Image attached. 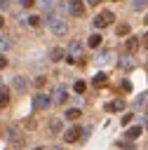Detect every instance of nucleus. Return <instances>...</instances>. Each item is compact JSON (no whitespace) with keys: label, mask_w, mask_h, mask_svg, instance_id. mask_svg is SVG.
<instances>
[{"label":"nucleus","mask_w":148,"mask_h":150,"mask_svg":"<svg viewBox=\"0 0 148 150\" xmlns=\"http://www.w3.org/2000/svg\"><path fill=\"white\" fill-rule=\"evenodd\" d=\"M66 9H68L70 16H85V9L87 7H85V0H68V7Z\"/></svg>","instance_id":"obj_6"},{"label":"nucleus","mask_w":148,"mask_h":150,"mask_svg":"<svg viewBox=\"0 0 148 150\" xmlns=\"http://www.w3.org/2000/svg\"><path fill=\"white\" fill-rule=\"evenodd\" d=\"M40 21H42L40 16H28V19H26V23H28V26H40Z\"/></svg>","instance_id":"obj_24"},{"label":"nucleus","mask_w":148,"mask_h":150,"mask_svg":"<svg viewBox=\"0 0 148 150\" xmlns=\"http://www.w3.org/2000/svg\"><path fill=\"white\" fill-rule=\"evenodd\" d=\"M141 47V42H139V38H127V42H125V49L132 54V52H136Z\"/></svg>","instance_id":"obj_15"},{"label":"nucleus","mask_w":148,"mask_h":150,"mask_svg":"<svg viewBox=\"0 0 148 150\" xmlns=\"http://www.w3.org/2000/svg\"><path fill=\"white\" fill-rule=\"evenodd\" d=\"M125 105H127V103H125L122 98H117V101L106 103V110H108V112H115V110H125Z\"/></svg>","instance_id":"obj_14"},{"label":"nucleus","mask_w":148,"mask_h":150,"mask_svg":"<svg viewBox=\"0 0 148 150\" xmlns=\"http://www.w3.org/2000/svg\"><path fill=\"white\" fill-rule=\"evenodd\" d=\"M101 40H103V38H101L99 33H94V35H89V38H87V45L96 49V47H101Z\"/></svg>","instance_id":"obj_17"},{"label":"nucleus","mask_w":148,"mask_h":150,"mask_svg":"<svg viewBox=\"0 0 148 150\" xmlns=\"http://www.w3.org/2000/svg\"><path fill=\"white\" fill-rule=\"evenodd\" d=\"M148 108V91H141L134 98V110H146Z\"/></svg>","instance_id":"obj_11"},{"label":"nucleus","mask_w":148,"mask_h":150,"mask_svg":"<svg viewBox=\"0 0 148 150\" xmlns=\"http://www.w3.org/2000/svg\"><path fill=\"white\" fill-rule=\"evenodd\" d=\"M80 134H82V127H70V129H66L63 131V141L66 143H75V141H80Z\"/></svg>","instance_id":"obj_8"},{"label":"nucleus","mask_w":148,"mask_h":150,"mask_svg":"<svg viewBox=\"0 0 148 150\" xmlns=\"http://www.w3.org/2000/svg\"><path fill=\"white\" fill-rule=\"evenodd\" d=\"M82 52H85V45H82L80 40H70L68 52H66V61H68V63H75V61L82 56Z\"/></svg>","instance_id":"obj_2"},{"label":"nucleus","mask_w":148,"mask_h":150,"mask_svg":"<svg viewBox=\"0 0 148 150\" xmlns=\"http://www.w3.org/2000/svg\"><path fill=\"white\" fill-rule=\"evenodd\" d=\"M141 131H143V129H141V127L136 124V127H129V129L125 131V136H127L129 141H134V138H139V136H141Z\"/></svg>","instance_id":"obj_16"},{"label":"nucleus","mask_w":148,"mask_h":150,"mask_svg":"<svg viewBox=\"0 0 148 150\" xmlns=\"http://www.w3.org/2000/svg\"><path fill=\"white\" fill-rule=\"evenodd\" d=\"M80 110L78 108H70V110H66V120H70V122H75V120H80Z\"/></svg>","instance_id":"obj_20"},{"label":"nucleus","mask_w":148,"mask_h":150,"mask_svg":"<svg viewBox=\"0 0 148 150\" xmlns=\"http://www.w3.org/2000/svg\"><path fill=\"white\" fill-rule=\"evenodd\" d=\"M132 122V115H122V124H129Z\"/></svg>","instance_id":"obj_30"},{"label":"nucleus","mask_w":148,"mask_h":150,"mask_svg":"<svg viewBox=\"0 0 148 150\" xmlns=\"http://www.w3.org/2000/svg\"><path fill=\"white\" fill-rule=\"evenodd\" d=\"M117 66H120L122 70H129V68L134 66V61H132V56H120V61H117Z\"/></svg>","instance_id":"obj_18"},{"label":"nucleus","mask_w":148,"mask_h":150,"mask_svg":"<svg viewBox=\"0 0 148 150\" xmlns=\"http://www.w3.org/2000/svg\"><path fill=\"white\" fill-rule=\"evenodd\" d=\"M115 33H117L120 38H125V35H129V23H120V26L115 28Z\"/></svg>","instance_id":"obj_22"},{"label":"nucleus","mask_w":148,"mask_h":150,"mask_svg":"<svg viewBox=\"0 0 148 150\" xmlns=\"http://www.w3.org/2000/svg\"><path fill=\"white\" fill-rule=\"evenodd\" d=\"M106 82H108V75H106V73H96V75H94V80H92V84H94V87H101V84H106Z\"/></svg>","instance_id":"obj_19"},{"label":"nucleus","mask_w":148,"mask_h":150,"mask_svg":"<svg viewBox=\"0 0 148 150\" xmlns=\"http://www.w3.org/2000/svg\"><path fill=\"white\" fill-rule=\"evenodd\" d=\"M108 56H110V52H108V49H103V52L96 56V61H108Z\"/></svg>","instance_id":"obj_26"},{"label":"nucleus","mask_w":148,"mask_h":150,"mask_svg":"<svg viewBox=\"0 0 148 150\" xmlns=\"http://www.w3.org/2000/svg\"><path fill=\"white\" fill-rule=\"evenodd\" d=\"M141 45H143V47H148V33H146V35L141 38Z\"/></svg>","instance_id":"obj_33"},{"label":"nucleus","mask_w":148,"mask_h":150,"mask_svg":"<svg viewBox=\"0 0 148 150\" xmlns=\"http://www.w3.org/2000/svg\"><path fill=\"white\" fill-rule=\"evenodd\" d=\"M52 105V98H49V94H35L33 96V110H47Z\"/></svg>","instance_id":"obj_5"},{"label":"nucleus","mask_w":148,"mask_h":150,"mask_svg":"<svg viewBox=\"0 0 148 150\" xmlns=\"http://www.w3.org/2000/svg\"><path fill=\"white\" fill-rule=\"evenodd\" d=\"M117 148H122V150H134V143H129V141H120Z\"/></svg>","instance_id":"obj_25"},{"label":"nucleus","mask_w":148,"mask_h":150,"mask_svg":"<svg viewBox=\"0 0 148 150\" xmlns=\"http://www.w3.org/2000/svg\"><path fill=\"white\" fill-rule=\"evenodd\" d=\"M115 21V14L110 12V9H103V12H99L96 16H94V26L96 28H106V26H110Z\"/></svg>","instance_id":"obj_4"},{"label":"nucleus","mask_w":148,"mask_h":150,"mask_svg":"<svg viewBox=\"0 0 148 150\" xmlns=\"http://www.w3.org/2000/svg\"><path fill=\"white\" fill-rule=\"evenodd\" d=\"M7 105H9V87L0 84V110L7 108Z\"/></svg>","instance_id":"obj_13"},{"label":"nucleus","mask_w":148,"mask_h":150,"mask_svg":"<svg viewBox=\"0 0 148 150\" xmlns=\"http://www.w3.org/2000/svg\"><path fill=\"white\" fill-rule=\"evenodd\" d=\"M7 63H9V61H7V56L0 52V70H2V68H7Z\"/></svg>","instance_id":"obj_28"},{"label":"nucleus","mask_w":148,"mask_h":150,"mask_svg":"<svg viewBox=\"0 0 148 150\" xmlns=\"http://www.w3.org/2000/svg\"><path fill=\"white\" fill-rule=\"evenodd\" d=\"M73 89H75V91H78V94H82V91H85V89H87V84H85V82H82V80H78V82H75V84H73Z\"/></svg>","instance_id":"obj_23"},{"label":"nucleus","mask_w":148,"mask_h":150,"mask_svg":"<svg viewBox=\"0 0 148 150\" xmlns=\"http://www.w3.org/2000/svg\"><path fill=\"white\" fill-rule=\"evenodd\" d=\"M143 5H146V0H136V2H134V7H136V9H141Z\"/></svg>","instance_id":"obj_31"},{"label":"nucleus","mask_w":148,"mask_h":150,"mask_svg":"<svg viewBox=\"0 0 148 150\" xmlns=\"http://www.w3.org/2000/svg\"><path fill=\"white\" fill-rule=\"evenodd\" d=\"M52 96H54V98H52V103H66V101H68V89H66L63 84H56Z\"/></svg>","instance_id":"obj_7"},{"label":"nucleus","mask_w":148,"mask_h":150,"mask_svg":"<svg viewBox=\"0 0 148 150\" xmlns=\"http://www.w3.org/2000/svg\"><path fill=\"white\" fill-rule=\"evenodd\" d=\"M5 138H7L14 148H23V145H26V136H23L16 127H9V129L5 131Z\"/></svg>","instance_id":"obj_3"},{"label":"nucleus","mask_w":148,"mask_h":150,"mask_svg":"<svg viewBox=\"0 0 148 150\" xmlns=\"http://www.w3.org/2000/svg\"><path fill=\"white\" fill-rule=\"evenodd\" d=\"M16 2H19V5H21V7H26V9H28V7H33V5H35V0H16Z\"/></svg>","instance_id":"obj_27"},{"label":"nucleus","mask_w":148,"mask_h":150,"mask_svg":"<svg viewBox=\"0 0 148 150\" xmlns=\"http://www.w3.org/2000/svg\"><path fill=\"white\" fill-rule=\"evenodd\" d=\"M45 19H47V26H49V30H52L56 38H61V35H66V33H68V21H66L63 16H59L54 9L45 12Z\"/></svg>","instance_id":"obj_1"},{"label":"nucleus","mask_w":148,"mask_h":150,"mask_svg":"<svg viewBox=\"0 0 148 150\" xmlns=\"http://www.w3.org/2000/svg\"><path fill=\"white\" fill-rule=\"evenodd\" d=\"M12 87H14L19 94H23V91L28 89V80H26L23 75H16V77H14V82H12Z\"/></svg>","instance_id":"obj_12"},{"label":"nucleus","mask_w":148,"mask_h":150,"mask_svg":"<svg viewBox=\"0 0 148 150\" xmlns=\"http://www.w3.org/2000/svg\"><path fill=\"white\" fill-rule=\"evenodd\" d=\"M63 59H66V49H63V47H52V49H49V61L59 63V61H63Z\"/></svg>","instance_id":"obj_10"},{"label":"nucleus","mask_w":148,"mask_h":150,"mask_svg":"<svg viewBox=\"0 0 148 150\" xmlns=\"http://www.w3.org/2000/svg\"><path fill=\"white\" fill-rule=\"evenodd\" d=\"M33 150H45V148H33Z\"/></svg>","instance_id":"obj_36"},{"label":"nucleus","mask_w":148,"mask_h":150,"mask_svg":"<svg viewBox=\"0 0 148 150\" xmlns=\"http://www.w3.org/2000/svg\"><path fill=\"white\" fill-rule=\"evenodd\" d=\"M47 131H49L52 136L61 134V131H63V122H61V117H49V122H47Z\"/></svg>","instance_id":"obj_9"},{"label":"nucleus","mask_w":148,"mask_h":150,"mask_svg":"<svg viewBox=\"0 0 148 150\" xmlns=\"http://www.w3.org/2000/svg\"><path fill=\"white\" fill-rule=\"evenodd\" d=\"M0 7H2V9H7V7H9V0H0Z\"/></svg>","instance_id":"obj_32"},{"label":"nucleus","mask_w":148,"mask_h":150,"mask_svg":"<svg viewBox=\"0 0 148 150\" xmlns=\"http://www.w3.org/2000/svg\"><path fill=\"white\" fill-rule=\"evenodd\" d=\"M101 0H87V5H99Z\"/></svg>","instance_id":"obj_34"},{"label":"nucleus","mask_w":148,"mask_h":150,"mask_svg":"<svg viewBox=\"0 0 148 150\" xmlns=\"http://www.w3.org/2000/svg\"><path fill=\"white\" fill-rule=\"evenodd\" d=\"M2 26H5V16H0V28H2Z\"/></svg>","instance_id":"obj_35"},{"label":"nucleus","mask_w":148,"mask_h":150,"mask_svg":"<svg viewBox=\"0 0 148 150\" xmlns=\"http://www.w3.org/2000/svg\"><path fill=\"white\" fill-rule=\"evenodd\" d=\"M45 82H47V77H42V75H40V77L35 80V87H45Z\"/></svg>","instance_id":"obj_29"},{"label":"nucleus","mask_w":148,"mask_h":150,"mask_svg":"<svg viewBox=\"0 0 148 150\" xmlns=\"http://www.w3.org/2000/svg\"><path fill=\"white\" fill-rule=\"evenodd\" d=\"M12 47V40H9V35H0V52H7Z\"/></svg>","instance_id":"obj_21"}]
</instances>
